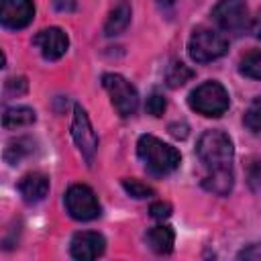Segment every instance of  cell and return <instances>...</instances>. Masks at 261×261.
<instances>
[{
	"label": "cell",
	"mask_w": 261,
	"mask_h": 261,
	"mask_svg": "<svg viewBox=\"0 0 261 261\" xmlns=\"http://www.w3.org/2000/svg\"><path fill=\"white\" fill-rule=\"evenodd\" d=\"M137 155L155 175H167L179 167L181 155L175 147L159 141L153 135H143L137 143Z\"/></svg>",
	"instance_id": "1"
},
{
	"label": "cell",
	"mask_w": 261,
	"mask_h": 261,
	"mask_svg": "<svg viewBox=\"0 0 261 261\" xmlns=\"http://www.w3.org/2000/svg\"><path fill=\"white\" fill-rule=\"evenodd\" d=\"M196 153L200 161L212 171V169H230L234 147L226 133L222 130H206L196 145Z\"/></svg>",
	"instance_id": "2"
},
{
	"label": "cell",
	"mask_w": 261,
	"mask_h": 261,
	"mask_svg": "<svg viewBox=\"0 0 261 261\" xmlns=\"http://www.w3.org/2000/svg\"><path fill=\"white\" fill-rule=\"evenodd\" d=\"M188 104L202 116H222L228 110V92L218 82H204L190 92Z\"/></svg>",
	"instance_id": "3"
},
{
	"label": "cell",
	"mask_w": 261,
	"mask_h": 261,
	"mask_svg": "<svg viewBox=\"0 0 261 261\" xmlns=\"http://www.w3.org/2000/svg\"><path fill=\"white\" fill-rule=\"evenodd\" d=\"M226 49H228V41L220 33L206 29V27L196 29L188 41V53L196 63L214 61V59L222 57L226 53Z\"/></svg>",
	"instance_id": "4"
},
{
	"label": "cell",
	"mask_w": 261,
	"mask_h": 261,
	"mask_svg": "<svg viewBox=\"0 0 261 261\" xmlns=\"http://www.w3.org/2000/svg\"><path fill=\"white\" fill-rule=\"evenodd\" d=\"M102 86L108 92L112 106L116 108V112L122 118H128L137 112L139 108V94L133 88V84L128 80H124L118 73H104L102 75Z\"/></svg>",
	"instance_id": "5"
},
{
	"label": "cell",
	"mask_w": 261,
	"mask_h": 261,
	"mask_svg": "<svg viewBox=\"0 0 261 261\" xmlns=\"http://www.w3.org/2000/svg\"><path fill=\"white\" fill-rule=\"evenodd\" d=\"M65 208L67 214L75 220H94L100 216V204L96 194L92 192V188L84 186V184H73L67 188L65 192Z\"/></svg>",
	"instance_id": "6"
},
{
	"label": "cell",
	"mask_w": 261,
	"mask_h": 261,
	"mask_svg": "<svg viewBox=\"0 0 261 261\" xmlns=\"http://www.w3.org/2000/svg\"><path fill=\"white\" fill-rule=\"evenodd\" d=\"M212 16L222 31L241 33L249 22V8L245 0H220L214 6Z\"/></svg>",
	"instance_id": "7"
},
{
	"label": "cell",
	"mask_w": 261,
	"mask_h": 261,
	"mask_svg": "<svg viewBox=\"0 0 261 261\" xmlns=\"http://www.w3.org/2000/svg\"><path fill=\"white\" fill-rule=\"evenodd\" d=\"M71 137L75 141V145L80 147V151L84 153V157L88 161H92L94 153L98 151V137H96V130L86 114V110L75 104L73 106V120H71Z\"/></svg>",
	"instance_id": "8"
},
{
	"label": "cell",
	"mask_w": 261,
	"mask_h": 261,
	"mask_svg": "<svg viewBox=\"0 0 261 261\" xmlns=\"http://www.w3.org/2000/svg\"><path fill=\"white\" fill-rule=\"evenodd\" d=\"M35 16L33 0H0V24L12 31L24 29Z\"/></svg>",
	"instance_id": "9"
},
{
	"label": "cell",
	"mask_w": 261,
	"mask_h": 261,
	"mask_svg": "<svg viewBox=\"0 0 261 261\" xmlns=\"http://www.w3.org/2000/svg\"><path fill=\"white\" fill-rule=\"evenodd\" d=\"M33 45L39 47V51L45 59L55 61V59H61L65 55V51L69 47V39L59 27H49V29L39 31L33 37Z\"/></svg>",
	"instance_id": "10"
},
{
	"label": "cell",
	"mask_w": 261,
	"mask_h": 261,
	"mask_svg": "<svg viewBox=\"0 0 261 261\" xmlns=\"http://www.w3.org/2000/svg\"><path fill=\"white\" fill-rule=\"evenodd\" d=\"M106 249V241L100 232L94 230H84V232H75L69 245L71 257L80 259V261H92L96 257H100Z\"/></svg>",
	"instance_id": "11"
},
{
	"label": "cell",
	"mask_w": 261,
	"mask_h": 261,
	"mask_svg": "<svg viewBox=\"0 0 261 261\" xmlns=\"http://www.w3.org/2000/svg\"><path fill=\"white\" fill-rule=\"evenodd\" d=\"M49 192V177L41 171H33V173H27L20 181H18V194L22 196L24 202L29 204H35V202H41Z\"/></svg>",
	"instance_id": "12"
},
{
	"label": "cell",
	"mask_w": 261,
	"mask_h": 261,
	"mask_svg": "<svg viewBox=\"0 0 261 261\" xmlns=\"http://www.w3.org/2000/svg\"><path fill=\"white\" fill-rule=\"evenodd\" d=\"M130 22V4L126 0H118V4L110 10L106 22H104V35L114 37L120 35Z\"/></svg>",
	"instance_id": "13"
},
{
	"label": "cell",
	"mask_w": 261,
	"mask_h": 261,
	"mask_svg": "<svg viewBox=\"0 0 261 261\" xmlns=\"http://www.w3.org/2000/svg\"><path fill=\"white\" fill-rule=\"evenodd\" d=\"M173 241H175V232L171 226L167 224H159L147 230V245L159 253V255H167L173 249Z\"/></svg>",
	"instance_id": "14"
},
{
	"label": "cell",
	"mask_w": 261,
	"mask_h": 261,
	"mask_svg": "<svg viewBox=\"0 0 261 261\" xmlns=\"http://www.w3.org/2000/svg\"><path fill=\"white\" fill-rule=\"evenodd\" d=\"M232 169H212L204 177L202 186L216 196H226L232 190Z\"/></svg>",
	"instance_id": "15"
},
{
	"label": "cell",
	"mask_w": 261,
	"mask_h": 261,
	"mask_svg": "<svg viewBox=\"0 0 261 261\" xmlns=\"http://www.w3.org/2000/svg\"><path fill=\"white\" fill-rule=\"evenodd\" d=\"M35 110L29 108V106H14V108H8L4 114H2V124L6 128H20V126H29L35 122Z\"/></svg>",
	"instance_id": "16"
},
{
	"label": "cell",
	"mask_w": 261,
	"mask_h": 261,
	"mask_svg": "<svg viewBox=\"0 0 261 261\" xmlns=\"http://www.w3.org/2000/svg\"><path fill=\"white\" fill-rule=\"evenodd\" d=\"M33 145H35V143H33V139H29V137L12 139V141L6 145V149H4V161L10 163V165L20 163L27 155L33 153Z\"/></svg>",
	"instance_id": "17"
},
{
	"label": "cell",
	"mask_w": 261,
	"mask_h": 261,
	"mask_svg": "<svg viewBox=\"0 0 261 261\" xmlns=\"http://www.w3.org/2000/svg\"><path fill=\"white\" fill-rule=\"evenodd\" d=\"M192 77H194V69H190L181 61H171V65L165 71V82H167L169 88H179L186 82H190Z\"/></svg>",
	"instance_id": "18"
},
{
	"label": "cell",
	"mask_w": 261,
	"mask_h": 261,
	"mask_svg": "<svg viewBox=\"0 0 261 261\" xmlns=\"http://www.w3.org/2000/svg\"><path fill=\"white\" fill-rule=\"evenodd\" d=\"M241 73L251 77V80H259L261 77V53L259 49H253L249 51L243 59H241V65H239Z\"/></svg>",
	"instance_id": "19"
},
{
	"label": "cell",
	"mask_w": 261,
	"mask_h": 261,
	"mask_svg": "<svg viewBox=\"0 0 261 261\" xmlns=\"http://www.w3.org/2000/svg\"><path fill=\"white\" fill-rule=\"evenodd\" d=\"M122 188H124V192H126L128 196H133V198H137V200L153 196V188L147 186V184H143V181H139V179H128V177H126V179H122Z\"/></svg>",
	"instance_id": "20"
},
{
	"label": "cell",
	"mask_w": 261,
	"mask_h": 261,
	"mask_svg": "<svg viewBox=\"0 0 261 261\" xmlns=\"http://www.w3.org/2000/svg\"><path fill=\"white\" fill-rule=\"evenodd\" d=\"M245 126L255 135L259 133V128H261V104H259V98H255L253 104L249 106V110L245 112Z\"/></svg>",
	"instance_id": "21"
},
{
	"label": "cell",
	"mask_w": 261,
	"mask_h": 261,
	"mask_svg": "<svg viewBox=\"0 0 261 261\" xmlns=\"http://www.w3.org/2000/svg\"><path fill=\"white\" fill-rule=\"evenodd\" d=\"M165 108H167V102H165V98L161 96V94H151L149 98H147V112L151 114V116H163V112H165Z\"/></svg>",
	"instance_id": "22"
},
{
	"label": "cell",
	"mask_w": 261,
	"mask_h": 261,
	"mask_svg": "<svg viewBox=\"0 0 261 261\" xmlns=\"http://www.w3.org/2000/svg\"><path fill=\"white\" fill-rule=\"evenodd\" d=\"M149 212L155 220H165V218L171 216V204L169 202H153Z\"/></svg>",
	"instance_id": "23"
},
{
	"label": "cell",
	"mask_w": 261,
	"mask_h": 261,
	"mask_svg": "<svg viewBox=\"0 0 261 261\" xmlns=\"http://www.w3.org/2000/svg\"><path fill=\"white\" fill-rule=\"evenodd\" d=\"M27 88H29V84H27L24 77H12V80L6 82V92L10 96H20V94L27 92Z\"/></svg>",
	"instance_id": "24"
},
{
	"label": "cell",
	"mask_w": 261,
	"mask_h": 261,
	"mask_svg": "<svg viewBox=\"0 0 261 261\" xmlns=\"http://www.w3.org/2000/svg\"><path fill=\"white\" fill-rule=\"evenodd\" d=\"M169 135L175 139H186L188 137V124L186 122H173L169 124Z\"/></svg>",
	"instance_id": "25"
},
{
	"label": "cell",
	"mask_w": 261,
	"mask_h": 261,
	"mask_svg": "<svg viewBox=\"0 0 261 261\" xmlns=\"http://www.w3.org/2000/svg\"><path fill=\"white\" fill-rule=\"evenodd\" d=\"M239 257H245V259H249V257H253V259H259V253H257V245H251V251H243Z\"/></svg>",
	"instance_id": "26"
},
{
	"label": "cell",
	"mask_w": 261,
	"mask_h": 261,
	"mask_svg": "<svg viewBox=\"0 0 261 261\" xmlns=\"http://www.w3.org/2000/svg\"><path fill=\"white\" fill-rule=\"evenodd\" d=\"M4 63H6V57H4V53H2V51H0V69H2V67H4Z\"/></svg>",
	"instance_id": "27"
}]
</instances>
